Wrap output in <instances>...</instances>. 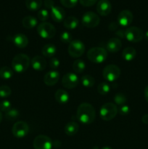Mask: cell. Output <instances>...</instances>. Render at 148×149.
<instances>
[{
    "label": "cell",
    "instance_id": "obj_18",
    "mask_svg": "<svg viewBox=\"0 0 148 149\" xmlns=\"http://www.w3.org/2000/svg\"><path fill=\"white\" fill-rule=\"evenodd\" d=\"M122 47V42L118 38H111L108 40L106 45V48L107 51L111 52V53H115L118 52Z\"/></svg>",
    "mask_w": 148,
    "mask_h": 149
},
{
    "label": "cell",
    "instance_id": "obj_39",
    "mask_svg": "<svg viewBox=\"0 0 148 149\" xmlns=\"http://www.w3.org/2000/svg\"><path fill=\"white\" fill-rule=\"evenodd\" d=\"M118 112L121 116H126L130 112V108L127 105H123V106H120V107L118 109Z\"/></svg>",
    "mask_w": 148,
    "mask_h": 149
},
{
    "label": "cell",
    "instance_id": "obj_30",
    "mask_svg": "<svg viewBox=\"0 0 148 149\" xmlns=\"http://www.w3.org/2000/svg\"><path fill=\"white\" fill-rule=\"evenodd\" d=\"M20 116V112L16 109H10L5 112V118L9 121H14Z\"/></svg>",
    "mask_w": 148,
    "mask_h": 149
},
{
    "label": "cell",
    "instance_id": "obj_24",
    "mask_svg": "<svg viewBox=\"0 0 148 149\" xmlns=\"http://www.w3.org/2000/svg\"><path fill=\"white\" fill-rule=\"evenodd\" d=\"M37 23V19L31 15L26 16L23 17V20H22V24H23V27L27 29H33L34 27H36Z\"/></svg>",
    "mask_w": 148,
    "mask_h": 149
},
{
    "label": "cell",
    "instance_id": "obj_44",
    "mask_svg": "<svg viewBox=\"0 0 148 149\" xmlns=\"http://www.w3.org/2000/svg\"><path fill=\"white\" fill-rule=\"evenodd\" d=\"M142 121L145 125H148V114H145L142 118Z\"/></svg>",
    "mask_w": 148,
    "mask_h": 149
},
{
    "label": "cell",
    "instance_id": "obj_36",
    "mask_svg": "<svg viewBox=\"0 0 148 149\" xmlns=\"http://www.w3.org/2000/svg\"><path fill=\"white\" fill-rule=\"evenodd\" d=\"M61 4L67 8H72L75 7L78 0H59Z\"/></svg>",
    "mask_w": 148,
    "mask_h": 149
},
{
    "label": "cell",
    "instance_id": "obj_3",
    "mask_svg": "<svg viewBox=\"0 0 148 149\" xmlns=\"http://www.w3.org/2000/svg\"><path fill=\"white\" fill-rule=\"evenodd\" d=\"M87 58L93 63H102L107 59V51L100 47L91 48L87 52Z\"/></svg>",
    "mask_w": 148,
    "mask_h": 149
},
{
    "label": "cell",
    "instance_id": "obj_13",
    "mask_svg": "<svg viewBox=\"0 0 148 149\" xmlns=\"http://www.w3.org/2000/svg\"><path fill=\"white\" fill-rule=\"evenodd\" d=\"M133 18V14L130 10H122L118 15V23L123 27H126L132 23Z\"/></svg>",
    "mask_w": 148,
    "mask_h": 149
},
{
    "label": "cell",
    "instance_id": "obj_31",
    "mask_svg": "<svg viewBox=\"0 0 148 149\" xmlns=\"http://www.w3.org/2000/svg\"><path fill=\"white\" fill-rule=\"evenodd\" d=\"M114 101L117 105L123 106V105H125V103L127 102V98H126V96L123 93H118L115 95Z\"/></svg>",
    "mask_w": 148,
    "mask_h": 149
},
{
    "label": "cell",
    "instance_id": "obj_9",
    "mask_svg": "<svg viewBox=\"0 0 148 149\" xmlns=\"http://www.w3.org/2000/svg\"><path fill=\"white\" fill-rule=\"evenodd\" d=\"M100 18L96 13L93 12H86L83 15L81 19V23L85 27L93 29L100 24Z\"/></svg>",
    "mask_w": 148,
    "mask_h": 149
},
{
    "label": "cell",
    "instance_id": "obj_35",
    "mask_svg": "<svg viewBox=\"0 0 148 149\" xmlns=\"http://www.w3.org/2000/svg\"><path fill=\"white\" fill-rule=\"evenodd\" d=\"M38 18L41 20V21L45 22L48 18H49V12L47 10L45 9H42L38 12Z\"/></svg>",
    "mask_w": 148,
    "mask_h": 149
},
{
    "label": "cell",
    "instance_id": "obj_8",
    "mask_svg": "<svg viewBox=\"0 0 148 149\" xmlns=\"http://www.w3.org/2000/svg\"><path fill=\"white\" fill-rule=\"evenodd\" d=\"M120 69L114 64H110L104 67L102 71V76L108 81H114L120 76Z\"/></svg>",
    "mask_w": 148,
    "mask_h": 149
},
{
    "label": "cell",
    "instance_id": "obj_29",
    "mask_svg": "<svg viewBox=\"0 0 148 149\" xmlns=\"http://www.w3.org/2000/svg\"><path fill=\"white\" fill-rule=\"evenodd\" d=\"M13 76V71L12 68L8 66H4L0 69V77L2 79H10Z\"/></svg>",
    "mask_w": 148,
    "mask_h": 149
},
{
    "label": "cell",
    "instance_id": "obj_27",
    "mask_svg": "<svg viewBox=\"0 0 148 149\" xmlns=\"http://www.w3.org/2000/svg\"><path fill=\"white\" fill-rule=\"evenodd\" d=\"M42 5V0H26V6L30 11L39 10Z\"/></svg>",
    "mask_w": 148,
    "mask_h": 149
},
{
    "label": "cell",
    "instance_id": "obj_26",
    "mask_svg": "<svg viewBox=\"0 0 148 149\" xmlns=\"http://www.w3.org/2000/svg\"><path fill=\"white\" fill-rule=\"evenodd\" d=\"M81 83L84 87H86V88H90L94 85L95 79L92 76L89 75V74H86V75L81 77Z\"/></svg>",
    "mask_w": 148,
    "mask_h": 149
},
{
    "label": "cell",
    "instance_id": "obj_33",
    "mask_svg": "<svg viewBox=\"0 0 148 149\" xmlns=\"http://www.w3.org/2000/svg\"><path fill=\"white\" fill-rule=\"evenodd\" d=\"M12 90L10 87L7 85H2L0 87V97L5 98L11 95Z\"/></svg>",
    "mask_w": 148,
    "mask_h": 149
},
{
    "label": "cell",
    "instance_id": "obj_45",
    "mask_svg": "<svg viewBox=\"0 0 148 149\" xmlns=\"http://www.w3.org/2000/svg\"><path fill=\"white\" fill-rule=\"evenodd\" d=\"M145 98L146 101L148 103V85L145 89Z\"/></svg>",
    "mask_w": 148,
    "mask_h": 149
},
{
    "label": "cell",
    "instance_id": "obj_23",
    "mask_svg": "<svg viewBox=\"0 0 148 149\" xmlns=\"http://www.w3.org/2000/svg\"><path fill=\"white\" fill-rule=\"evenodd\" d=\"M79 21L78 19L73 16H69L66 17L63 21V25L68 30H73L78 26Z\"/></svg>",
    "mask_w": 148,
    "mask_h": 149
},
{
    "label": "cell",
    "instance_id": "obj_12",
    "mask_svg": "<svg viewBox=\"0 0 148 149\" xmlns=\"http://www.w3.org/2000/svg\"><path fill=\"white\" fill-rule=\"evenodd\" d=\"M79 83V78L74 73H68L62 77V84L67 89H73Z\"/></svg>",
    "mask_w": 148,
    "mask_h": 149
},
{
    "label": "cell",
    "instance_id": "obj_7",
    "mask_svg": "<svg viewBox=\"0 0 148 149\" xmlns=\"http://www.w3.org/2000/svg\"><path fill=\"white\" fill-rule=\"evenodd\" d=\"M68 51V54L72 58H79L85 52V45L81 41L75 39L69 44Z\"/></svg>",
    "mask_w": 148,
    "mask_h": 149
},
{
    "label": "cell",
    "instance_id": "obj_40",
    "mask_svg": "<svg viewBox=\"0 0 148 149\" xmlns=\"http://www.w3.org/2000/svg\"><path fill=\"white\" fill-rule=\"evenodd\" d=\"M79 1L81 5L84 7H91L97 2V0H79Z\"/></svg>",
    "mask_w": 148,
    "mask_h": 149
},
{
    "label": "cell",
    "instance_id": "obj_1",
    "mask_svg": "<svg viewBox=\"0 0 148 149\" xmlns=\"http://www.w3.org/2000/svg\"><path fill=\"white\" fill-rule=\"evenodd\" d=\"M76 116L82 124L89 125L92 123L96 117V111L94 106L89 103H82L77 109Z\"/></svg>",
    "mask_w": 148,
    "mask_h": 149
},
{
    "label": "cell",
    "instance_id": "obj_10",
    "mask_svg": "<svg viewBox=\"0 0 148 149\" xmlns=\"http://www.w3.org/2000/svg\"><path fill=\"white\" fill-rule=\"evenodd\" d=\"M29 126L24 121L15 122L12 128L13 135L17 138H23L28 134Z\"/></svg>",
    "mask_w": 148,
    "mask_h": 149
},
{
    "label": "cell",
    "instance_id": "obj_19",
    "mask_svg": "<svg viewBox=\"0 0 148 149\" xmlns=\"http://www.w3.org/2000/svg\"><path fill=\"white\" fill-rule=\"evenodd\" d=\"M13 43L17 47L25 48L28 45V39L23 33H17L13 37Z\"/></svg>",
    "mask_w": 148,
    "mask_h": 149
},
{
    "label": "cell",
    "instance_id": "obj_11",
    "mask_svg": "<svg viewBox=\"0 0 148 149\" xmlns=\"http://www.w3.org/2000/svg\"><path fill=\"white\" fill-rule=\"evenodd\" d=\"M33 146L34 149H52L53 143L48 136L40 135L35 138Z\"/></svg>",
    "mask_w": 148,
    "mask_h": 149
},
{
    "label": "cell",
    "instance_id": "obj_21",
    "mask_svg": "<svg viewBox=\"0 0 148 149\" xmlns=\"http://www.w3.org/2000/svg\"><path fill=\"white\" fill-rule=\"evenodd\" d=\"M57 52V47L53 44H46L42 47L41 53L44 57L52 58Z\"/></svg>",
    "mask_w": 148,
    "mask_h": 149
},
{
    "label": "cell",
    "instance_id": "obj_22",
    "mask_svg": "<svg viewBox=\"0 0 148 149\" xmlns=\"http://www.w3.org/2000/svg\"><path fill=\"white\" fill-rule=\"evenodd\" d=\"M78 130H79V126L75 122H68L64 128L65 133L68 136H73L76 135L77 132H78Z\"/></svg>",
    "mask_w": 148,
    "mask_h": 149
},
{
    "label": "cell",
    "instance_id": "obj_4",
    "mask_svg": "<svg viewBox=\"0 0 148 149\" xmlns=\"http://www.w3.org/2000/svg\"><path fill=\"white\" fill-rule=\"evenodd\" d=\"M118 113V108L114 103H107L102 106L100 110V116L104 121H110L114 119Z\"/></svg>",
    "mask_w": 148,
    "mask_h": 149
},
{
    "label": "cell",
    "instance_id": "obj_28",
    "mask_svg": "<svg viewBox=\"0 0 148 149\" xmlns=\"http://www.w3.org/2000/svg\"><path fill=\"white\" fill-rule=\"evenodd\" d=\"M86 68V64L84 61L81 59L75 60L73 64V71L77 74H80V73L83 72Z\"/></svg>",
    "mask_w": 148,
    "mask_h": 149
},
{
    "label": "cell",
    "instance_id": "obj_42",
    "mask_svg": "<svg viewBox=\"0 0 148 149\" xmlns=\"http://www.w3.org/2000/svg\"><path fill=\"white\" fill-rule=\"evenodd\" d=\"M118 23H117L116 22H112V23L109 25L108 28L112 31L115 30V29H118Z\"/></svg>",
    "mask_w": 148,
    "mask_h": 149
},
{
    "label": "cell",
    "instance_id": "obj_17",
    "mask_svg": "<svg viewBox=\"0 0 148 149\" xmlns=\"http://www.w3.org/2000/svg\"><path fill=\"white\" fill-rule=\"evenodd\" d=\"M51 17L52 20L57 23H61L62 20H65V12L63 8L58 6H55L51 10Z\"/></svg>",
    "mask_w": 148,
    "mask_h": 149
},
{
    "label": "cell",
    "instance_id": "obj_48",
    "mask_svg": "<svg viewBox=\"0 0 148 149\" xmlns=\"http://www.w3.org/2000/svg\"><path fill=\"white\" fill-rule=\"evenodd\" d=\"M1 120H2V114H1V112L0 111V123H1Z\"/></svg>",
    "mask_w": 148,
    "mask_h": 149
},
{
    "label": "cell",
    "instance_id": "obj_46",
    "mask_svg": "<svg viewBox=\"0 0 148 149\" xmlns=\"http://www.w3.org/2000/svg\"><path fill=\"white\" fill-rule=\"evenodd\" d=\"M144 36H145V39H147V40L148 41V31H147L146 32V33H145V35H144Z\"/></svg>",
    "mask_w": 148,
    "mask_h": 149
},
{
    "label": "cell",
    "instance_id": "obj_15",
    "mask_svg": "<svg viewBox=\"0 0 148 149\" xmlns=\"http://www.w3.org/2000/svg\"><path fill=\"white\" fill-rule=\"evenodd\" d=\"M112 5L109 0H100L97 3V11L100 15L107 16L110 13Z\"/></svg>",
    "mask_w": 148,
    "mask_h": 149
},
{
    "label": "cell",
    "instance_id": "obj_47",
    "mask_svg": "<svg viewBox=\"0 0 148 149\" xmlns=\"http://www.w3.org/2000/svg\"><path fill=\"white\" fill-rule=\"evenodd\" d=\"M101 149H113V148L110 146H104V147H102Z\"/></svg>",
    "mask_w": 148,
    "mask_h": 149
},
{
    "label": "cell",
    "instance_id": "obj_43",
    "mask_svg": "<svg viewBox=\"0 0 148 149\" xmlns=\"http://www.w3.org/2000/svg\"><path fill=\"white\" fill-rule=\"evenodd\" d=\"M116 35L119 37L123 38L125 37V31L123 30H118L117 32H116Z\"/></svg>",
    "mask_w": 148,
    "mask_h": 149
},
{
    "label": "cell",
    "instance_id": "obj_34",
    "mask_svg": "<svg viewBox=\"0 0 148 149\" xmlns=\"http://www.w3.org/2000/svg\"><path fill=\"white\" fill-rule=\"evenodd\" d=\"M60 40L63 43L68 44L71 43L72 42V35L68 31L62 32L60 34Z\"/></svg>",
    "mask_w": 148,
    "mask_h": 149
},
{
    "label": "cell",
    "instance_id": "obj_32",
    "mask_svg": "<svg viewBox=\"0 0 148 149\" xmlns=\"http://www.w3.org/2000/svg\"><path fill=\"white\" fill-rule=\"evenodd\" d=\"M110 86L107 82H102L97 87V91L100 95H107L110 92Z\"/></svg>",
    "mask_w": 148,
    "mask_h": 149
},
{
    "label": "cell",
    "instance_id": "obj_14",
    "mask_svg": "<svg viewBox=\"0 0 148 149\" xmlns=\"http://www.w3.org/2000/svg\"><path fill=\"white\" fill-rule=\"evenodd\" d=\"M59 77V73L56 70H52L45 74L44 77V82L47 86H53L58 82Z\"/></svg>",
    "mask_w": 148,
    "mask_h": 149
},
{
    "label": "cell",
    "instance_id": "obj_6",
    "mask_svg": "<svg viewBox=\"0 0 148 149\" xmlns=\"http://www.w3.org/2000/svg\"><path fill=\"white\" fill-rule=\"evenodd\" d=\"M144 35L145 34H144L143 31L136 26H131V27L128 28L125 31V38L129 42H133V43L142 41Z\"/></svg>",
    "mask_w": 148,
    "mask_h": 149
},
{
    "label": "cell",
    "instance_id": "obj_5",
    "mask_svg": "<svg viewBox=\"0 0 148 149\" xmlns=\"http://www.w3.org/2000/svg\"><path fill=\"white\" fill-rule=\"evenodd\" d=\"M37 32L44 39H52L56 34V29L51 23L43 22L37 26Z\"/></svg>",
    "mask_w": 148,
    "mask_h": 149
},
{
    "label": "cell",
    "instance_id": "obj_38",
    "mask_svg": "<svg viewBox=\"0 0 148 149\" xmlns=\"http://www.w3.org/2000/svg\"><path fill=\"white\" fill-rule=\"evenodd\" d=\"M59 64H60L59 61L57 58H55V57H52V58H51V59L49 60V66H50V68H52V70L57 69V68L59 66Z\"/></svg>",
    "mask_w": 148,
    "mask_h": 149
},
{
    "label": "cell",
    "instance_id": "obj_20",
    "mask_svg": "<svg viewBox=\"0 0 148 149\" xmlns=\"http://www.w3.org/2000/svg\"><path fill=\"white\" fill-rule=\"evenodd\" d=\"M55 97L56 101L59 104H66L69 101V94L65 90L59 89L55 92Z\"/></svg>",
    "mask_w": 148,
    "mask_h": 149
},
{
    "label": "cell",
    "instance_id": "obj_25",
    "mask_svg": "<svg viewBox=\"0 0 148 149\" xmlns=\"http://www.w3.org/2000/svg\"><path fill=\"white\" fill-rule=\"evenodd\" d=\"M136 51L132 47H128L123 49L122 52V57L126 61H131L136 58Z\"/></svg>",
    "mask_w": 148,
    "mask_h": 149
},
{
    "label": "cell",
    "instance_id": "obj_2",
    "mask_svg": "<svg viewBox=\"0 0 148 149\" xmlns=\"http://www.w3.org/2000/svg\"><path fill=\"white\" fill-rule=\"evenodd\" d=\"M30 64V58L25 54H17L12 61V68L17 73H23L28 68Z\"/></svg>",
    "mask_w": 148,
    "mask_h": 149
},
{
    "label": "cell",
    "instance_id": "obj_37",
    "mask_svg": "<svg viewBox=\"0 0 148 149\" xmlns=\"http://www.w3.org/2000/svg\"><path fill=\"white\" fill-rule=\"evenodd\" d=\"M11 108V103L9 100H4L0 103V111L7 112V111L10 110Z\"/></svg>",
    "mask_w": 148,
    "mask_h": 149
},
{
    "label": "cell",
    "instance_id": "obj_16",
    "mask_svg": "<svg viewBox=\"0 0 148 149\" xmlns=\"http://www.w3.org/2000/svg\"><path fill=\"white\" fill-rule=\"evenodd\" d=\"M32 68L36 71H44L46 67V61L44 57L36 55L30 61Z\"/></svg>",
    "mask_w": 148,
    "mask_h": 149
},
{
    "label": "cell",
    "instance_id": "obj_41",
    "mask_svg": "<svg viewBox=\"0 0 148 149\" xmlns=\"http://www.w3.org/2000/svg\"><path fill=\"white\" fill-rule=\"evenodd\" d=\"M44 7L46 8L50 9V10H52L55 7V2H54L53 0H44Z\"/></svg>",
    "mask_w": 148,
    "mask_h": 149
}]
</instances>
